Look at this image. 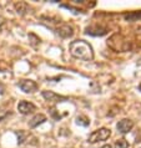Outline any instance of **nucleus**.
Here are the masks:
<instances>
[{
	"instance_id": "f257e3e1",
	"label": "nucleus",
	"mask_w": 141,
	"mask_h": 148,
	"mask_svg": "<svg viewBox=\"0 0 141 148\" xmlns=\"http://www.w3.org/2000/svg\"><path fill=\"white\" fill-rule=\"evenodd\" d=\"M70 54L75 59L82 61H91L94 59V50L89 42L84 40H75L70 44Z\"/></svg>"
},
{
	"instance_id": "f03ea898",
	"label": "nucleus",
	"mask_w": 141,
	"mask_h": 148,
	"mask_svg": "<svg viewBox=\"0 0 141 148\" xmlns=\"http://www.w3.org/2000/svg\"><path fill=\"white\" fill-rule=\"evenodd\" d=\"M107 45L113 49L115 52H125L130 50V42L125 39L122 35L120 34H115L107 41Z\"/></svg>"
},
{
	"instance_id": "7ed1b4c3",
	"label": "nucleus",
	"mask_w": 141,
	"mask_h": 148,
	"mask_svg": "<svg viewBox=\"0 0 141 148\" xmlns=\"http://www.w3.org/2000/svg\"><path fill=\"white\" fill-rule=\"evenodd\" d=\"M110 136H111V131L109 128H105V127H102V128H99L96 131H94V132L89 136L88 142L91 143V145H94V143H97V142H104V141H106V139L109 138Z\"/></svg>"
},
{
	"instance_id": "20e7f679",
	"label": "nucleus",
	"mask_w": 141,
	"mask_h": 148,
	"mask_svg": "<svg viewBox=\"0 0 141 148\" xmlns=\"http://www.w3.org/2000/svg\"><path fill=\"white\" fill-rule=\"evenodd\" d=\"M18 86L25 93H34L38 91V84L32 80H20Z\"/></svg>"
},
{
	"instance_id": "39448f33",
	"label": "nucleus",
	"mask_w": 141,
	"mask_h": 148,
	"mask_svg": "<svg viewBox=\"0 0 141 148\" xmlns=\"http://www.w3.org/2000/svg\"><path fill=\"white\" fill-rule=\"evenodd\" d=\"M134 127V121L129 120V118H122L121 121L118 122L116 125V128H118V132H120L121 134H126L132 130Z\"/></svg>"
},
{
	"instance_id": "423d86ee",
	"label": "nucleus",
	"mask_w": 141,
	"mask_h": 148,
	"mask_svg": "<svg viewBox=\"0 0 141 148\" xmlns=\"http://www.w3.org/2000/svg\"><path fill=\"white\" fill-rule=\"evenodd\" d=\"M18 111L21 114H30L36 111V106L29 101H20L18 103Z\"/></svg>"
},
{
	"instance_id": "0eeeda50",
	"label": "nucleus",
	"mask_w": 141,
	"mask_h": 148,
	"mask_svg": "<svg viewBox=\"0 0 141 148\" xmlns=\"http://www.w3.org/2000/svg\"><path fill=\"white\" fill-rule=\"evenodd\" d=\"M85 32L91 36H104L107 34V29L101 25H90L85 29Z\"/></svg>"
},
{
	"instance_id": "6e6552de",
	"label": "nucleus",
	"mask_w": 141,
	"mask_h": 148,
	"mask_svg": "<svg viewBox=\"0 0 141 148\" xmlns=\"http://www.w3.org/2000/svg\"><path fill=\"white\" fill-rule=\"evenodd\" d=\"M56 34L61 36L63 39H69L74 35V29L69 24H61V25L56 29Z\"/></svg>"
},
{
	"instance_id": "1a4fd4ad",
	"label": "nucleus",
	"mask_w": 141,
	"mask_h": 148,
	"mask_svg": "<svg viewBox=\"0 0 141 148\" xmlns=\"http://www.w3.org/2000/svg\"><path fill=\"white\" fill-rule=\"evenodd\" d=\"M41 95H43V97L49 102H63V101L68 100L66 97L60 96V95H57V93L53 92V91H43Z\"/></svg>"
},
{
	"instance_id": "9d476101",
	"label": "nucleus",
	"mask_w": 141,
	"mask_h": 148,
	"mask_svg": "<svg viewBox=\"0 0 141 148\" xmlns=\"http://www.w3.org/2000/svg\"><path fill=\"white\" fill-rule=\"evenodd\" d=\"M45 121H46V116H45V114H43V113L35 114V116L29 121V127H30V128H35V127H38L39 125L44 123Z\"/></svg>"
},
{
	"instance_id": "9b49d317",
	"label": "nucleus",
	"mask_w": 141,
	"mask_h": 148,
	"mask_svg": "<svg viewBox=\"0 0 141 148\" xmlns=\"http://www.w3.org/2000/svg\"><path fill=\"white\" fill-rule=\"evenodd\" d=\"M14 8H15V11L18 13L19 15H25L28 11H29V5L26 3H24V1H19V3H15L14 4Z\"/></svg>"
},
{
	"instance_id": "f8f14e48",
	"label": "nucleus",
	"mask_w": 141,
	"mask_h": 148,
	"mask_svg": "<svg viewBox=\"0 0 141 148\" xmlns=\"http://www.w3.org/2000/svg\"><path fill=\"white\" fill-rule=\"evenodd\" d=\"M124 19L129 23H134V21H139L141 20V11H132V13H129L124 15Z\"/></svg>"
},
{
	"instance_id": "ddd939ff",
	"label": "nucleus",
	"mask_w": 141,
	"mask_h": 148,
	"mask_svg": "<svg viewBox=\"0 0 141 148\" xmlns=\"http://www.w3.org/2000/svg\"><path fill=\"white\" fill-rule=\"evenodd\" d=\"M76 123L77 125H80V126L86 127V126L90 125V120L88 117H85V116H79V117H76Z\"/></svg>"
},
{
	"instance_id": "4468645a",
	"label": "nucleus",
	"mask_w": 141,
	"mask_h": 148,
	"mask_svg": "<svg viewBox=\"0 0 141 148\" xmlns=\"http://www.w3.org/2000/svg\"><path fill=\"white\" fill-rule=\"evenodd\" d=\"M114 148H129V143L126 139H124V138L118 139L114 145Z\"/></svg>"
},
{
	"instance_id": "2eb2a0df",
	"label": "nucleus",
	"mask_w": 141,
	"mask_h": 148,
	"mask_svg": "<svg viewBox=\"0 0 141 148\" xmlns=\"http://www.w3.org/2000/svg\"><path fill=\"white\" fill-rule=\"evenodd\" d=\"M16 136H18V143L19 145H23V143L25 142V138L28 134L24 132V131H19V132H16Z\"/></svg>"
},
{
	"instance_id": "dca6fc26",
	"label": "nucleus",
	"mask_w": 141,
	"mask_h": 148,
	"mask_svg": "<svg viewBox=\"0 0 141 148\" xmlns=\"http://www.w3.org/2000/svg\"><path fill=\"white\" fill-rule=\"evenodd\" d=\"M29 39H32V41H31L32 46H36V45L40 44V39L38 38V36H35L34 34H29Z\"/></svg>"
},
{
	"instance_id": "f3484780",
	"label": "nucleus",
	"mask_w": 141,
	"mask_h": 148,
	"mask_svg": "<svg viewBox=\"0 0 141 148\" xmlns=\"http://www.w3.org/2000/svg\"><path fill=\"white\" fill-rule=\"evenodd\" d=\"M8 114H9V112H8V111H5L4 108L0 107V121H3L4 118H6Z\"/></svg>"
},
{
	"instance_id": "a211bd4d",
	"label": "nucleus",
	"mask_w": 141,
	"mask_h": 148,
	"mask_svg": "<svg viewBox=\"0 0 141 148\" xmlns=\"http://www.w3.org/2000/svg\"><path fill=\"white\" fill-rule=\"evenodd\" d=\"M100 148H111V146H110V145H105V146H102V147H100Z\"/></svg>"
},
{
	"instance_id": "6ab92c4d",
	"label": "nucleus",
	"mask_w": 141,
	"mask_h": 148,
	"mask_svg": "<svg viewBox=\"0 0 141 148\" xmlns=\"http://www.w3.org/2000/svg\"><path fill=\"white\" fill-rule=\"evenodd\" d=\"M139 90H140V91H141V84L139 85Z\"/></svg>"
}]
</instances>
